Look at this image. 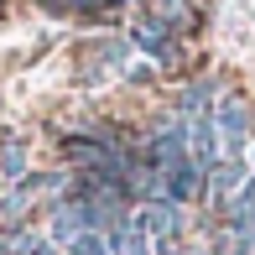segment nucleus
I'll return each instance as SVG.
<instances>
[{"mask_svg":"<svg viewBox=\"0 0 255 255\" xmlns=\"http://www.w3.org/2000/svg\"><path fill=\"white\" fill-rule=\"evenodd\" d=\"M42 10H47V16H68V0H37Z\"/></svg>","mask_w":255,"mask_h":255,"instance_id":"nucleus-12","label":"nucleus"},{"mask_svg":"<svg viewBox=\"0 0 255 255\" xmlns=\"http://www.w3.org/2000/svg\"><path fill=\"white\" fill-rule=\"evenodd\" d=\"M120 5H135V0H104V10H120Z\"/></svg>","mask_w":255,"mask_h":255,"instance_id":"nucleus-13","label":"nucleus"},{"mask_svg":"<svg viewBox=\"0 0 255 255\" xmlns=\"http://www.w3.org/2000/svg\"><path fill=\"white\" fill-rule=\"evenodd\" d=\"M31 208L37 203V193H31V182H16V188H0V229H21L31 219Z\"/></svg>","mask_w":255,"mask_h":255,"instance_id":"nucleus-8","label":"nucleus"},{"mask_svg":"<svg viewBox=\"0 0 255 255\" xmlns=\"http://www.w3.org/2000/svg\"><path fill=\"white\" fill-rule=\"evenodd\" d=\"M219 224H229V229H250V224H255V172H250V182H245V188H240L235 198L224 203Z\"/></svg>","mask_w":255,"mask_h":255,"instance_id":"nucleus-9","label":"nucleus"},{"mask_svg":"<svg viewBox=\"0 0 255 255\" xmlns=\"http://www.w3.org/2000/svg\"><path fill=\"white\" fill-rule=\"evenodd\" d=\"M219 99H224V84H219L214 73L188 78V84L177 89V99H172V115H182V120H198V115H214Z\"/></svg>","mask_w":255,"mask_h":255,"instance_id":"nucleus-5","label":"nucleus"},{"mask_svg":"<svg viewBox=\"0 0 255 255\" xmlns=\"http://www.w3.org/2000/svg\"><path fill=\"white\" fill-rule=\"evenodd\" d=\"M245 182H250V161H245V156H224L214 172H208V182H203V208L224 214V203L235 198Z\"/></svg>","mask_w":255,"mask_h":255,"instance_id":"nucleus-3","label":"nucleus"},{"mask_svg":"<svg viewBox=\"0 0 255 255\" xmlns=\"http://www.w3.org/2000/svg\"><path fill=\"white\" fill-rule=\"evenodd\" d=\"M104 0H68V16H99Z\"/></svg>","mask_w":255,"mask_h":255,"instance_id":"nucleus-11","label":"nucleus"},{"mask_svg":"<svg viewBox=\"0 0 255 255\" xmlns=\"http://www.w3.org/2000/svg\"><path fill=\"white\" fill-rule=\"evenodd\" d=\"M42 229H47V240H52L57 250H68V240H78L89 229V208L78 203V198H63V203L47 208V224H42Z\"/></svg>","mask_w":255,"mask_h":255,"instance_id":"nucleus-6","label":"nucleus"},{"mask_svg":"<svg viewBox=\"0 0 255 255\" xmlns=\"http://www.w3.org/2000/svg\"><path fill=\"white\" fill-rule=\"evenodd\" d=\"M135 224L151 235V245H156V240H188V208L172 203V198L141 203V208H135Z\"/></svg>","mask_w":255,"mask_h":255,"instance_id":"nucleus-4","label":"nucleus"},{"mask_svg":"<svg viewBox=\"0 0 255 255\" xmlns=\"http://www.w3.org/2000/svg\"><path fill=\"white\" fill-rule=\"evenodd\" d=\"M63 255H110V240L94 235V229H84L78 240H68V250H63Z\"/></svg>","mask_w":255,"mask_h":255,"instance_id":"nucleus-10","label":"nucleus"},{"mask_svg":"<svg viewBox=\"0 0 255 255\" xmlns=\"http://www.w3.org/2000/svg\"><path fill=\"white\" fill-rule=\"evenodd\" d=\"M31 177V141L26 135H5L0 141V188H16Z\"/></svg>","mask_w":255,"mask_h":255,"instance_id":"nucleus-7","label":"nucleus"},{"mask_svg":"<svg viewBox=\"0 0 255 255\" xmlns=\"http://www.w3.org/2000/svg\"><path fill=\"white\" fill-rule=\"evenodd\" d=\"M214 125H219L224 156H250V146H255V104L245 94L224 89V99L214 104Z\"/></svg>","mask_w":255,"mask_h":255,"instance_id":"nucleus-1","label":"nucleus"},{"mask_svg":"<svg viewBox=\"0 0 255 255\" xmlns=\"http://www.w3.org/2000/svg\"><path fill=\"white\" fill-rule=\"evenodd\" d=\"M245 161H250V172H255V146H250V156H245Z\"/></svg>","mask_w":255,"mask_h":255,"instance_id":"nucleus-14","label":"nucleus"},{"mask_svg":"<svg viewBox=\"0 0 255 255\" xmlns=\"http://www.w3.org/2000/svg\"><path fill=\"white\" fill-rule=\"evenodd\" d=\"M130 47L141 52V57H151L156 68H172L182 57V37L172 26H161L156 16H135L130 21Z\"/></svg>","mask_w":255,"mask_h":255,"instance_id":"nucleus-2","label":"nucleus"}]
</instances>
